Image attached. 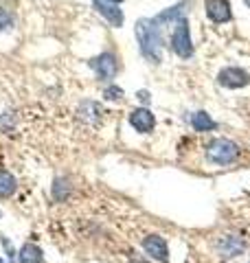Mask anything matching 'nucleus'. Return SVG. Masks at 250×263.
I'll return each mask as SVG.
<instances>
[{
  "mask_svg": "<svg viewBox=\"0 0 250 263\" xmlns=\"http://www.w3.org/2000/svg\"><path fill=\"white\" fill-rule=\"evenodd\" d=\"M140 55L152 64H160L163 60V35H160V24H156L154 18H140L134 27Z\"/></svg>",
  "mask_w": 250,
  "mask_h": 263,
  "instance_id": "f257e3e1",
  "label": "nucleus"
},
{
  "mask_svg": "<svg viewBox=\"0 0 250 263\" xmlns=\"http://www.w3.org/2000/svg\"><path fill=\"white\" fill-rule=\"evenodd\" d=\"M206 158L213 164L226 167V164H233L239 158V145L233 143L230 138H213L206 145Z\"/></svg>",
  "mask_w": 250,
  "mask_h": 263,
  "instance_id": "f03ea898",
  "label": "nucleus"
},
{
  "mask_svg": "<svg viewBox=\"0 0 250 263\" xmlns=\"http://www.w3.org/2000/svg\"><path fill=\"white\" fill-rule=\"evenodd\" d=\"M171 51L178 57H182V60H189L193 55V42H191V31H189L187 18L180 20L171 33Z\"/></svg>",
  "mask_w": 250,
  "mask_h": 263,
  "instance_id": "7ed1b4c3",
  "label": "nucleus"
},
{
  "mask_svg": "<svg viewBox=\"0 0 250 263\" xmlns=\"http://www.w3.org/2000/svg\"><path fill=\"white\" fill-rule=\"evenodd\" d=\"M218 84L224 88H230V90H237V88H244L250 84V75L246 70L237 68V66H228V68H222L220 75H218Z\"/></svg>",
  "mask_w": 250,
  "mask_h": 263,
  "instance_id": "20e7f679",
  "label": "nucleus"
},
{
  "mask_svg": "<svg viewBox=\"0 0 250 263\" xmlns=\"http://www.w3.org/2000/svg\"><path fill=\"white\" fill-rule=\"evenodd\" d=\"M143 250L147 257H152L154 261L169 263V246L160 235H147L143 239Z\"/></svg>",
  "mask_w": 250,
  "mask_h": 263,
  "instance_id": "39448f33",
  "label": "nucleus"
},
{
  "mask_svg": "<svg viewBox=\"0 0 250 263\" xmlns=\"http://www.w3.org/2000/svg\"><path fill=\"white\" fill-rule=\"evenodd\" d=\"M90 68H93L97 72L99 79H112L116 75V57L112 53H101L90 60Z\"/></svg>",
  "mask_w": 250,
  "mask_h": 263,
  "instance_id": "423d86ee",
  "label": "nucleus"
},
{
  "mask_svg": "<svg viewBox=\"0 0 250 263\" xmlns=\"http://www.w3.org/2000/svg\"><path fill=\"white\" fill-rule=\"evenodd\" d=\"M204 9H206V15L211 22L222 24V22H228L233 18V9H230L228 0H206Z\"/></svg>",
  "mask_w": 250,
  "mask_h": 263,
  "instance_id": "0eeeda50",
  "label": "nucleus"
},
{
  "mask_svg": "<svg viewBox=\"0 0 250 263\" xmlns=\"http://www.w3.org/2000/svg\"><path fill=\"white\" fill-rule=\"evenodd\" d=\"M130 125L136 132H140V134H149L156 125V119L147 108H136L130 112Z\"/></svg>",
  "mask_w": 250,
  "mask_h": 263,
  "instance_id": "6e6552de",
  "label": "nucleus"
},
{
  "mask_svg": "<svg viewBox=\"0 0 250 263\" xmlns=\"http://www.w3.org/2000/svg\"><path fill=\"white\" fill-rule=\"evenodd\" d=\"M215 248H218L220 257L233 259V257H237V254L244 252L246 246H244V241H241L239 237H235V235H224V237H220V239H218Z\"/></svg>",
  "mask_w": 250,
  "mask_h": 263,
  "instance_id": "1a4fd4ad",
  "label": "nucleus"
},
{
  "mask_svg": "<svg viewBox=\"0 0 250 263\" xmlns=\"http://www.w3.org/2000/svg\"><path fill=\"white\" fill-rule=\"evenodd\" d=\"M93 7H95V11L97 13H101L103 18L112 24V27H123V20H125V15L123 11L119 9V5H112V3H105V0H93Z\"/></svg>",
  "mask_w": 250,
  "mask_h": 263,
  "instance_id": "9d476101",
  "label": "nucleus"
},
{
  "mask_svg": "<svg viewBox=\"0 0 250 263\" xmlns=\"http://www.w3.org/2000/svg\"><path fill=\"white\" fill-rule=\"evenodd\" d=\"M187 9H189V3L185 0V3H178V5H173V7H169V9H165V11H160L156 15V24H169V22H180V20H185L187 18Z\"/></svg>",
  "mask_w": 250,
  "mask_h": 263,
  "instance_id": "9b49d317",
  "label": "nucleus"
},
{
  "mask_svg": "<svg viewBox=\"0 0 250 263\" xmlns=\"http://www.w3.org/2000/svg\"><path fill=\"white\" fill-rule=\"evenodd\" d=\"M18 263H44V252L38 243H22L18 250Z\"/></svg>",
  "mask_w": 250,
  "mask_h": 263,
  "instance_id": "f8f14e48",
  "label": "nucleus"
},
{
  "mask_svg": "<svg viewBox=\"0 0 250 263\" xmlns=\"http://www.w3.org/2000/svg\"><path fill=\"white\" fill-rule=\"evenodd\" d=\"M15 189H18L15 178L7 169H0V200H9V197L15 193Z\"/></svg>",
  "mask_w": 250,
  "mask_h": 263,
  "instance_id": "ddd939ff",
  "label": "nucleus"
},
{
  "mask_svg": "<svg viewBox=\"0 0 250 263\" xmlns=\"http://www.w3.org/2000/svg\"><path fill=\"white\" fill-rule=\"evenodd\" d=\"M77 114H79L81 121H86V123H97L99 119H101V108H99V103H95V101H83V103L79 105Z\"/></svg>",
  "mask_w": 250,
  "mask_h": 263,
  "instance_id": "4468645a",
  "label": "nucleus"
},
{
  "mask_svg": "<svg viewBox=\"0 0 250 263\" xmlns=\"http://www.w3.org/2000/svg\"><path fill=\"white\" fill-rule=\"evenodd\" d=\"M191 125H193L195 132H208L215 127V121L208 117L206 112H195L193 117H191Z\"/></svg>",
  "mask_w": 250,
  "mask_h": 263,
  "instance_id": "2eb2a0df",
  "label": "nucleus"
},
{
  "mask_svg": "<svg viewBox=\"0 0 250 263\" xmlns=\"http://www.w3.org/2000/svg\"><path fill=\"white\" fill-rule=\"evenodd\" d=\"M68 191H70V186L66 184V180H60V178H57V180H55V186H53V197H55V200L64 202V200H66V195H68Z\"/></svg>",
  "mask_w": 250,
  "mask_h": 263,
  "instance_id": "dca6fc26",
  "label": "nucleus"
},
{
  "mask_svg": "<svg viewBox=\"0 0 250 263\" xmlns=\"http://www.w3.org/2000/svg\"><path fill=\"white\" fill-rule=\"evenodd\" d=\"M105 99H110V101H116V99H121L123 97V90L119 86H110V88H105V92H103Z\"/></svg>",
  "mask_w": 250,
  "mask_h": 263,
  "instance_id": "f3484780",
  "label": "nucleus"
},
{
  "mask_svg": "<svg viewBox=\"0 0 250 263\" xmlns=\"http://www.w3.org/2000/svg\"><path fill=\"white\" fill-rule=\"evenodd\" d=\"M136 97H138L143 103H149V92H147V90H138V95H136Z\"/></svg>",
  "mask_w": 250,
  "mask_h": 263,
  "instance_id": "a211bd4d",
  "label": "nucleus"
},
{
  "mask_svg": "<svg viewBox=\"0 0 250 263\" xmlns=\"http://www.w3.org/2000/svg\"><path fill=\"white\" fill-rule=\"evenodd\" d=\"M105 3H112V5H119V3H123V0H105Z\"/></svg>",
  "mask_w": 250,
  "mask_h": 263,
  "instance_id": "6ab92c4d",
  "label": "nucleus"
},
{
  "mask_svg": "<svg viewBox=\"0 0 250 263\" xmlns=\"http://www.w3.org/2000/svg\"><path fill=\"white\" fill-rule=\"evenodd\" d=\"M244 3H246V5H248V7H250V0H244Z\"/></svg>",
  "mask_w": 250,
  "mask_h": 263,
  "instance_id": "aec40b11",
  "label": "nucleus"
},
{
  "mask_svg": "<svg viewBox=\"0 0 250 263\" xmlns=\"http://www.w3.org/2000/svg\"><path fill=\"white\" fill-rule=\"evenodd\" d=\"M0 263H5V259H3V257H0Z\"/></svg>",
  "mask_w": 250,
  "mask_h": 263,
  "instance_id": "412c9836",
  "label": "nucleus"
},
{
  "mask_svg": "<svg viewBox=\"0 0 250 263\" xmlns=\"http://www.w3.org/2000/svg\"><path fill=\"white\" fill-rule=\"evenodd\" d=\"M0 217H3V213H0Z\"/></svg>",
  "mask_w": 250,
  "mask_h": 263,
  "instance_id": "4be33fe9",
  "label": "nucleus"
}]
</instances>
